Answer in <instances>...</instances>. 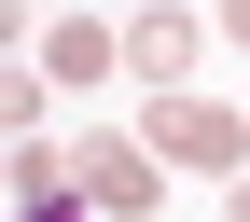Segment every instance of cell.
Masks as SVG:
<instances>
[{"label":"cell","instance_id":"cell-1","mask_svg":"<svg viewBox=\"0 0 250 222\" xmlns=\"http://www.w3.org/2000/svg\"><path fill=\"white\" fill-rule=\"evenodd\" d=\"M153 153L167 167H250V111H223V98H153Z\"/></svg>","mask_w":250,"mask_h":222},{"label":"cell","instance_id":"cell-2","mask_svg":"<svg viewBox=\"0 0 250 222\" xmlns=\"http://www.w3.org/2000/svg\"><path fill=\"white\" fill-rule=\"evenodd\" d=\"M153 167H167V153H139V139H83V153H70V195L111 208V222H139V208H153Z\"/></svg>","mask_w":250,"mask_h":222},{"label":"cell","instance_id":"cell-3","mask_svg":"<svg viewBox=\"0 0 250 222\" xmlns=\"http://www.w3.org/2000/svg\"><path fill=\"white\" fill-rule=\"evenodd\" d=\"M125 70H139V83H181V70H195V14H181V0L125 14Z\"/></svg>","mask_w":250,"mask_h":222},{"label":"cell","instance_id":"cell-4","mask_svg":"<svg viewBox=\"0 0 250 222\" xmlns=\"http://www.w3.org/2000/svg\"><path fill=\"white\" fill-rule=\"evenodd\" d=\"M111 56H125V42H111V14H70V28L42 42V70H56V83H98Z\"/></svg>","mask_w":250,"mask_h":222},{"label":"cell","instance_id":"cell-5","mask_svg":"<svg viewBox=\"0 0 250 222\" xmlns=\"http://www.w3.org/2000/svg\"><path fill=\"white\" fill-rule=\"evenodd\" d=\"M223 42H250V0H223Z\"/></svg>","mask_w":250,"mask_h":222},{"label":"cell","instance_id":"cell-6","mask_svg":"<svg viewBox=\"0 0 250 222\" xmlns=\"http://www.w3.org/2000/svg\"><path fill=\"white\" fill-rule=\"evenodd\" d=\"M28 222H83V208H70V195H56V208H28Z\"/></svg>","mask_w":250,"mask_h":222},{"label":"cell","instance_id":"cell-7","mask_svg":"<svg viewBox=\"0 0 250 222\" xmlns=\"http://www.w3.org/2000/svg\"><path fill=\"white\" fill-rule=\"evenodd\" d=\"M236 222H250V181H236Z\"/></svg>","mask_w":250,"mask_h":222}]
</instances>
